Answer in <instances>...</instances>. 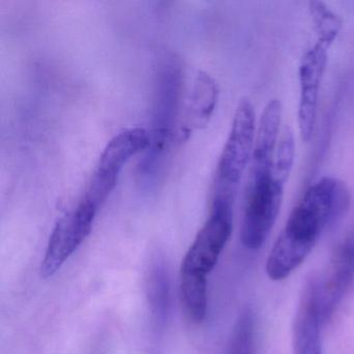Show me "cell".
<instances>
[{
	"label": "cell",
	"instance_id": "6da1fadb",
	"mask_svg": "<svg viewBox=\"0 0 354 354\" xmlns=\"http://www.w3.org/2000/svg\"><path fill=\"white\" fill-rule=\"evenodd\" d=\"M351 194L345 182L323 177L315 182L290 213L266 261L269 279L279 281L301 266L322 234L347 212Z\"/></svg>",
	"mask_w": 354,
	"mask_h": 354
},
{
	"label": "cell",
	"instance_id": "7c38bea8",
	"mask_svg": "<svg viewBox=\"0 0 354 354\" xmlns=\"http://www.w3.org/2000/svg\"><path fill=\"white\" fill-rule=\"evenodd\" d=\"M218 100V88L209 74L200 72L194 82L179 128L180 140L189 138L192 132L202 129L210 121Z\"/></svg>",
	"mask_w": 354,
	"mask_h": 354
},
{
	"label": "cell",
	"instance_id": "52a82bcc",
	"mask_svg": "<svg viewBox=\"0 0 354 354\" xmlns=\"http://www.w3.org/2000/svg\"><path fill=\"white\" fill-rule=\"evenodd\" d=\"M314 279L319 312L326 324L354 283V232L339 242L322 274Z\"/></svg>",
	"mask_w": 354,
	"mask_h": 354
},
{
	"label": "cell",
	"instance_id": "9c48e42d",
	"mask_svg": "<svg viewBox=\"0 0 354 354\" xmlns=\"http://www.w3.org/2000/svg\"><path fill=\"white\" fill-rule=\"evenodd\" d=\"M328 49L326 45L316 41L314 46L302 55L299 64L298 127L300 136L306 142H310L316 129L319 95L328 61Z\"/></svg>",
	"mask_w": 354,
	"mask_h": 354
},
{
	"label": "cell",
	"instance_id": "7a4b0ae2",
	"mask_svg": "<svg viewBox=\"0 0 354 354\" xmlns=\"http://www.w3.org/2000/svg\"><path fill=\"white\" fill-rule=\"evenodd\" d=\"M256 132L254 105L248 98L241 99L217 165L212 201H235L244 171L252 162Z\"/></svg>",
	"mask_w": 354,
	"mask_h": 354
},
{
	"label": "cell",
	"instance_id": "3957f363",
	"mask_svg": "<svg viewBox=\"0 0 354 354\" xmlns=\"http://www.w3.org/2000/svg\"><path fill=\"white\" fill-rule=\"evenodd\" d=\"M272 169H250L240 227V239L248 250L265 243L283 204L286 184L273 177Z\"/></svg>",
	"mask_w": 354,
	"mask_h": 354
},
{
	"label": "cell",
	"instance_id": "e0dca14e",
	"mask_svg": "<svg viewBox=\"0 0 354 354\" xmlns=\"http://www.w3.org/2000/svg\"><path fill=\"white\" fill-rule=\"evenodd\" d=\"M295 160V140L293 132L286 126L281 132L273 161L272 175L275 179L286 184L293 169Z\"/></svg>",
	"mask_w": 354,
	"mask_h": 354
},
{
	"label": "cell",
	"instance_id": "30bf717a",
	"mask_svg": "<svg viewBox=\"0 0 354 354\" xmlns=\"http://www.w3.org/2000/svg\"><path fill=\"white\" fill-rule=\"evenodd\" d=\"M145 294L149 323L153 335L165 331L171 316V281L165 259L160 254L150 258L145 275Z\"/></svg>",
	"mask_w": 354,
	"mask_h": 354
},
{
	"label": "cell",
	"instance_id": "5b68a950",
	"mask_svg": "<svg viewBox=\"0 0 354 354\" xmlns=\"http://www.w3.org/2000/svg\"><path fill=\"white\" fill-rule=\"evenodd\" d=\"M233 204L211 203L210 216L182 262L181 273L207 279L218 262L233 232Z\"/></svg>",
	"mask_w": 354,
	"mask_h": 354
},
{
	"label": "cell",
	"instance_id": "8fae6325",
	"mask_svg": "<svg viewBox=\"0 0 354 354\" xmlns=\"http://www.w3.org/2000/svg\"><path fill=\"white\" fill-rule=\"evenodd\" d=\"M322 319L317 302L314 277L304 287L293 324V354H322Z\"/></svg>",
	"mask_w": 354,
	"mask_h": 354
},
{
	"label": "cell",
	"instance_id": "4fadbf2b",
	"mask_svg": "<svg viewBox=\"0 0 354 354\" xmlns=\"http://www.w3.org/2000/svg\"><path fill=\"white\" fill-rule=\"evenodd\" d=\"M281 118L283 105L281 101L277 99L269 101L259 122L250 169H272L275 152L279 145Z\"/></svg>",
	"mask_w": 354,
	"mask_h": 354
},
{
	"label": "cell",
	"instance_id": "2e32d148",
	"mask_svg": "<svg viewBox=\"0 0 354 354\" xmlns=\"http://www.w3.org/2000/svg\"><path fill=\"white\" fill-rule=\"evenodd\" d=\"M256 321L250 308H244L232 330L227 354H254Z\"/></svg>",
	"mask_w": 354,
	"mask_h": 354
},
{
	"label": "cell",
	"instance_id": "ba28073f",
	"mask_svg": "<svg viewBox=\"0 0 354 354\" xmlns=\"http://www.w3.org/2000/svg\"><path fill=\"white\" fill-rule=\"evenodd\" d=\"M162 72L157 82L155 106L154 132L150 136V151L146 160V171L152 167L165 154L173 131L174 120L177 118L178 102L181 93V72L177 64L169 62L162 66Z\"/></svg>",
	"mask_w": 354,
	"mask_h": 354
},
{
	"label": "cell",
	"instance_id": "9a60e30c",
	"mask_svg": "<svg viewBox=\"0 0 354 354\" xmlns=\"http://www.w3.org/2000/svg\"><path fill=\"white\" fill-rule=\"evenodd\" d=\"M308 11L317 35V42L330 48L342 30L341 18L321 1L308 3Z\"/></svg>",
	"mask_w": 354,
	"mask_h": 354
},
{
	"label": "cell",
	"instance_id": "8992f818",
	"mask_svg": "<svg viewBox=\"0 0 354 354\" xmlns=\"http://www.w3.org/2000/svg\"><path fill=\"white\" fill-rule=\"evenodd\" d=\"M98 211L94 205L82 198L57 221L41 263L43 277H53L84 243L92 231Z\"/></svg>",
	"mask_w": 354,
	"mask_h": 354
},
{
	"label": "cell",
	"instance_id": "5bb4252c",
	"mask_svg": "<svg viewBox=\"0 0 354 354\" xmlns=\"http://www.w3.org/2000/svg\"><path fill=\"white\" fill-rule=\"evenodd\" d=\"M208 279L205 277L181 273L180 274V294L186 314L192 321L202 322L208 306Z\"/></svg>",
	"mask_w": 354,
	"mask_h": 354
},
{
	"label": "cell",
	"instance_id": "277c9868",
	"mask_svg": "<svg viewBox=\"0 0 354 354\" xmlns=\"http://www.w3.org/2000/svg\"><path fill=\"white\" fill-rule=\"evenodd\" d=\"M149 147L150 134L142 128H131L115 136L103 150L82 198L100 209L117 186L126 163Z\"/></svg>",
	"mask_w": 354,
	"mask_h": 354
}]
</instances>
